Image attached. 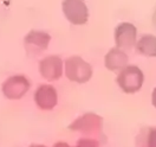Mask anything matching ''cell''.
<instances>
[{"mask_svg":"<svg viewBox=\"0 0 156 147\" xmlns=\"http://www.w3.org/2000/svg\"><path fill=\"white\" fill-rule=\"evenodd\" d=\"M94 74L91 64L80 56H71L64 61V75L66 79L75 83H87Z\"/></svg>","mask_w":156,"mask_h":147,"instance_id":"obj_1","label":"cell"},{"mask_svg":"<svg viewBox=\"0 0 156 147\" xmlns=\"http://www.w3.org/2000/svg\"><path fill=\"white\" fill-rule=\"evenodd\" d=\"M69 129L72 132L80 133L83 138H92L96 139L102 134L103 130V118L96 113H85L77 119H75Z\"/></svg>","mask_w":156,"mask_h":147,"instance_id":"obj_2","label":"cell"},{"mask_svg":"<svg viewBox=\"0 0 156 147\" xmlns=\"http://www.w3.org/2000/svg\"><path fill=\"white\" fill-rule=\"evenodd\" d=\"M116 83L126 94L140 91L144 83V74L137 65H127L117 75Z\"/></svg>","mask_w":156,"mask_h":147,"instance_id":"obj_3","label":"cell"},{"mask_svg":"<svg viewBox=\"0 0 156 147\" xmlns=\"http://www.w3.org/2000/svg\"><path fill=\"white\" fill-rule=\"evenodd\" d=\"M31 88V82L25 75H12L1 84V93L9 100L17 101L23 98Z\"/></svg>","mask_w":156,"mask_h":147,"instance_id":"obj_4","label":"cell"},{"mask_svg":"<svg viewBox=\"0 0 156 147\" xmlns=\"http://www.w3.org/2000/svg\"><path fill=\"white\" fill-rule=\"evenodd\" d=\"M62 9L65 18L73 25H84L89 20V10L84 0H64Z\"/></svg>","mask_w":156,"mask_h":147,"instance_id":"obj_5","label":"cell"},{"mask_svg":"<svg viewBox=\"0 0 156 147\" xmlns=\"http://www.w3.org/2000/svg\"><path fill=\"white\" fill-rule=\"evenodd\" d=\"M51 42V36L45 31L31 30L24 38V48L30 56H38L46 51Z\"/></svg>","mask_w":156,"mask_h":147,"instance_id":"obj_6","label":"cell"},{"mask_svg":"<svg viewBox=\"0 0 156 147\" xmlns=\"http://www.w3.org/2000/svg\"><path fill=\"white\" fill-rule=\"evenodd\" d=\"M38 71L46 81H57L64 74V61L58 55H49L39 61Z\"/></svg>","mask_w":156,"mask_h":147,"instance_id":"obj_7","label":"cell"},{"mask_svg":"<svg viewBox=\"0 0 156 147\" xmlns=\"http://www.w3.org/2000/svg\"><path fill=\"white\" fill-rule=\"evenodd\" d=\"M33 100L36 106L40 110H52L58 105V93L57 89L50 83H44L37 87Z\"/></svg>","mask_w":156,"mask_h":147,"instance_id":"obj_8","label":"cell"},{"mask_svg":"<svg viewBox=\"0 0 156 147\" xmlns=\"http://www.w3.org/2000/svg\"><path fill=\"white\" fill-rule=\"evenodd\" d=\"M116 46L122 50L133 49L137 43V29L131 23H121L114 33Z\"/></svg>","mask_w":156,"mask_h":147,"instance_id":"obj_9","label":"cell"},{"mask_svg":"<svg viewBox=\"0 0 156 147\" xmlns=\"http://www.w3.org/2000/svg\"><path fill=\"white\" fill-rule=\"evenodd\" d=\"M129 62V57L126 51L119 48H111L104 56V65L110 71H121L126 68Z\"/></svg>","mask_w":156,"mask_h":147,"instance_id":"obj_10","label":"cell"},{"mask_svg":"<svg viewBox=\"0 0 156 147\" xmlns=\"http://www.w3.org/2000/svg\"><path fill=\"white\" fill-rule=\"evenodd\" d=\"M136 50L143 56L156 57V36L144 35L136 43Z\"/></svg>","mask_w":156,"mask_h":147,"instance_id":"obj_11","label":"cell"},{"mask_svg":"<svg viewBox=\"0 0 156 147\" xmlns=\"http://www.w3.org/2000/svg\"><path fill=\"white\" fill-rule=\"evenodd\" d=\"M147 147H156V127L150 128L147 135Z\"/></svg>","mask_w":156,"mask_h":147,"instance_id":"obj_12","label":"cell"},{"mask_svg":"<svg viewBox=\"0 0 156 147\" xmlns=\"http://www.w3.org/2000/svg\"><path fill=\"white\" fill-rule=\"evenodd\" d=\"M53 147H72V146H70L68 142H64V141H58V142H56V144L53 145Z\"/></svg>","mask_w":156,"mask_h":147,"instance_id":"obj_13","label":"cell"},{"mask_svg":"<svg viewBox=\"0 0 156 147\" xmlns=\"http://www.w3.org/2000/svg\"><path fill=\"white\" fill-rule=\"evenodd\" d=\"M151 103H153V106L156 108V88L153 90V93H151Z\"/></svg>","mask_w":156,"mask_h":147,"instance_id":"obj_14","label":"cell"},{"mask_svg":"<svg viewBox=\"0 0 156 147\" xmlns=\"http://www.w3.org/2000/svg\"><path fill=\"white\" fill-rule=\"evenodd\" d=\"M29 147H46V146L45 145H41V144H32Z\"/></svg>","mask_w":156,"mask_h":147,"instance_id":"obj_15","label":"cell"},{"mask_svg":"<svg viewBox=\"0 0 156 147\" xmlns=\"http://www.w3.org/2000/svg\"><path fill=\"white\" fill-rule=\"evenodd\" d=\"M153 25L156 28V10L154 12V14H153Z\"/></svg>","mask_w":156,"mask_h":147,"instance_id":"obj_16","label":"cell"}]
</instances>
